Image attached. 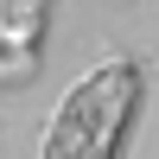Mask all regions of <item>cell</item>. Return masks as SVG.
Masks as SVG:
<instances>
[{
    "label": "cell",
    "mask_w": 159,
    "mask_h": 159,
    "mask_svg": "<svg viewBox=\"0 0 159 159\" xmlns=\"http://www.w3.org/2000/svg\"><path fill=\"white\" fill-rule=\"evenodd\" d=\"M134 102V76L115 64L96 83H83L57 115V134H51L45 159H108V140L121 134V115Z\"/></svg>",
    "instance_id": "cell-1"
}]
</instances>
